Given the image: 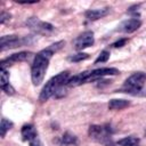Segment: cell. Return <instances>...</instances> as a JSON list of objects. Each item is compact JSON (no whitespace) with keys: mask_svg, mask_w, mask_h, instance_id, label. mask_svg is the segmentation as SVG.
<instances>
[{"mask_svg":"<svg viewBox=\"0 0 146 146\" xmlns=\"http://www.w3.org/2000/svg\"><path fill=\"white\" fill-rule=\"evenodd\" d=\"M30 146H42V144H41L40 139H39L38 137H35L33 140L30 141Z\"/></svg>","mask_w":146,"mask_h":146,"instance_id":"23","label":"cell"},{"mask_svg":"<svg viewBox=\"0 0 146 146\" xmlns=\"http://www.w3.org/2000/svg\"><path fill=\"white\" fill-rule=\"evenodd\" d=\"M11 127H13V122H10L7 119H2L1 123H0V135H1V137H5L6 132L9 129H11Z\"/></svg>","mask_w":146,"mask_h":146,"instance_id":"16","label":"cell"},{"mask_svg":"<svg viewBox=\"0 0 146 146\" xmlns=\"http://www.w3.org/2000/svg\"><path fill=\"white\" fill-rule=\"evenodd\" d=\"M1 89L7 94V95H14L15 94V89L8 83V84H6V86H2L1 87Z\"/></svg>","mask_w":146,"mask_h":146,"instance_id":"20","label":"cell"},{"mask_svg":"<svg viewBox=\"0 0 146 146\" xmlns=\"http://www.w3.org/2000/svg\"><path fill=\"white\" fill-rule=\"evenodd\" d=\"M119 74V70L114 68V67H103V68H97V70H94L89 73V76L87 78L86 80V83L87 82H90V81H94V80H97L102 76H106V75H116Z\"/></svg>","mask_w":146,"mask_h":146,"instance_id":"7","label":"cell"},{"mask_svg":"<svg viewBox=\"0 0 146 146\" xmlns=\"http://www.w3.org/2000/svg\"><path fill=\"white\" fill-rule=\"evenodd\" d=\"M52 55L54 52L49 48H46L35 55L34 62L31 68V78H32V82L34 86H39L43 81L46 71L48 68L49 60L52 57Z\"/></svg>","mask_w":146,"mask_h":146,"instance_id":"1","label":"cell"},{"mask_svg":"<svg viewBox=\"0 0 146 146\" xmlns=\"http://www.w3.org/2000/svg\"><path fill=\"white\" fill-rule=\"evenodd\" d=\"M127 43V39H121V40H119V41H116V42H114L112 46L114 47V48H120V47H122V46H124Z\"/></svg>","mask_w":146,"mask_h":146,"instance_id":"22","label":"cell"},{"mask_svg":"<svg viewBox=\"0 0 146 146\" xmlns=\"http://www.w3.org/2000/svg\"><path fill=\"white\" fill-rule=\"evenodd\" d=\"M30 42L31 41L26 36L25 38H18L16 35H5V36H1V39H0V49H1V51H3L6 49L25 46Z\"/></svg>","mask_w":146,"mask_h":146,"instance_id":"4","label":"cell"},{"mask_svg":"<svg viewBox=\"0 0 146 146\" xmlns=\"http://www.w3.org/2000/svg\"><path fill=\"white\" fill-rule=\"evenodd\" d=\"M141 25V22L137 18H131L128 21H124L120 26H119V31L124 32V33H131L135 32L136 30H138Z\"/></svg>","mask_w":146,"mask_h":146,"instance_id":"9","label":"cell"},{"mask_svg":"<svg viewBox=\"0 0 146 146\" xmlns=\"http://www.w3.org/2000/svg\"><path fill=\"white\" fill-rule=\"evenodd\" d=\"M31 56H32V52H30V51H21V52H17V54H13L11 56H9V57H7L6 59H2V60H1V63H0L1 70L5 68L6 65H10L11 63L26 60V59H29Z\"/></svg>","mask_w":146,"mask_h":146,"instance_id":"8","label":"cell"},{"mask_svg":"<svg viewBox=\"0 0 146 146\" xmlns=\"http://www.w3.org/2000/svg\"><path fill=\"white\" fill-rule=\"evenodd\" d=\"M22 137H23V140L26 141V140H33L35 137H36V131L34 129V127L32 124H25L23 128H22Z\"/></svg>","mask_w":146,"mask_h":146,"instance_id":"12","label":"cell"},{"mask_svg":"<svg viewBox=\"0 0 146 146\" xmlns=\"http://www.w3.org/2000/svg\"><path fill=\"white\" fill-rule=\"evenodd\" d=\"M62 144L63 145H76L78 138L71 132H65L64 136L62 137Z\"/></svg>","mask_w":146,"mask_h":146,"instance_id":"14","label":"cell"},{"mask_svg":"<svg viewBox=\"0 0 146 146\" xmlns=\"http://www.w3.org/2000/svg\"><path fill=\"white\" fill-rule=\"evenodd\" d=\"M108 58H110V52H108L107 50H103V51L99 54V56L96 58V60H95V64L107 62V60H108Z\"/></svg>","mask_w":146,"mask_h":146,"instance_id":"17","label":"cell"},{"mask_svg":"<svg viewBox=\"0 0 146 146\" xmlns=\"http://www.w3.org/2000/svg\"><path fill=\"white\" fill-rule=\"evenodd\" d=\"M108 13H110V8L106 7V8H100V9H90V10H87L84 15H86V17L89 21H96V19H99V18L106 16Z\"/></svg>","mask_w":146,"mask_h":146,"instance_id":"10","label":"cell"},{"mask_svg":"<svg viewBox=\"0 0 146 146\" xmlns=\"http://www.w3.org/2000/svg\"><path fill=\"white\" fill-rule=\"evenodd\" d=\"M8 83H9V74L5 68H2L1 73H0V84L2 87V86H6Z\"/></svg>","mask_w":146,"mask_h":146,"instance_id":"18","label":"cell"},{"mask_svg":"<svg viewBox=\"0 0 146 146\" xmlns=\"http://www.w3.org/2000/svg\"><path fill=\"white\" fill-rule=\"evenodd\" d=\"M92 44H94V33L91 31H87L76 38V40L74 42V48L76 50H82Z\"/></svg>","mask_w":146,"mask_h":146,"instance_id":"6","label":"cell"},{"mask_svg":"<svg viewBox=\"0 0 146 146\" xmlns=\"http://www.w3.org/2000/svg\"><path fill=\"white\" fill-rule=\"evenodd\" d=\"M145 82H146V74L143 72H137L125 80L124 88L127 92H132V91L138 92L139 90H141Z\"/></svg>","mask_w":146,"mask_h":146,"instance_id":"3","label":"cell"},{"mask_svg":"<svg viewBox=\"0 0 146 146\" xmlns=\"http://www.w3.org/2000/svg\"><path fill=\"white\" fill-rule=\"evenodd\" d=\"M26 24L32 29L34 30L35 32L38 33H47V32H50L54 30V26L49 23H46V22H42L40 19H38L36 17H31L26 21Z\"/></svg>","mask_w":146,"mask_h":146,"instance_id":"5","label":"cell"},{"mask_svg":"<svg viewBox=\"0 0 146 146\" xmlns=\"http://www.w3.org/2000/svg\"><path fill=\"white\" fill-rule=\"evenodd\" d=\"M89 73H90V72H82V73H80V74H78V75L72 76L71 79H68V80L66 81V86H68V87H75V86L86 83V80H87V78L89 76Z\"/></svg>","mask_w":146,"mask_h":146,"instance_id":"11","label":"cell"},{"mask_svg":"<svg viewBox=\"0 0 146 146\" xmlns=\"http://www.w3.org/2000/svg\"><path fill=\"white\" fill-rule=\"evenodd\" d=\"M10 14L9 13H6V11H2L1 13V15H0V23L1 24H5L7 21H9L10 19Z\"/></svg>","mask_w":146,"mask_h":146,"instance_id":"21","label":"cell"},{"mask_svg":"<svg viewBox=\"0 0 146 146\" xmlns=\"http://www.w3.org/2000/svg\"><path fill=\"white\" fill-rule=\"evenodd\" d=\"M138 138L136 137H125L117 141L119 146H136L138 144Z\"/></svg>","mask_w":146,"mask_h":146,"instance_id":"15","label":"cell"},{"mask_svg":"<svg viewBox=\"0 0 146 146\" xmlns=\"http://www.w3.org/2000/svg\"><path fill=\"white\" fill-rule=\"evenodd\" d=\"M68 80V72L65 71V72H62L59 74H57L56 76L51 78L47 83L46 86L43 87L41 94H40V97L39 99L41 102H44L47 99H49L52 95H55L64 84H66V81Z\"/></svg>","mask_w":146,"mask_h":146,"instance_id":"2","label":"cell"},{"mask_svg":"<svg viewBox=\"0 0 146 146\" xmlns=\"http://www.w3.org/2000/svg\"><path fill=\"white\" fill-rule=\"evenodd\" d=\"M88 57H89V56H88V54L80 52V54H76V55H73V56L68 57V60H71V62H81V60L87 59Z\"/></svg>","mask_w":146,"mask_h":146,"instance_id":"19","label":"cell"},{"mask_svg":"<svg viewBox=\"0 0 146 146\" xmlns=\"http://www.w3.org/2000/svg\"><path fill=\"white\" fill-rule=\"evenodd\" d=\"M130 103L125 99H112L108 103V108L110 110H123L128 107Z\"/></svg>","mask_w":146,"mask_h":146,"instance_id":"13","label":"cell"}]
</instances>
